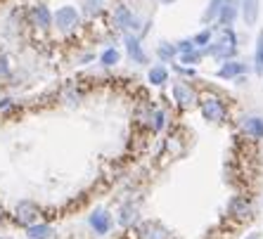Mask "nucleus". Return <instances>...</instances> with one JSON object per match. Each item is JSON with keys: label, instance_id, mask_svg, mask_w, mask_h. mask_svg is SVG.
I'll return each instance as SVG.
<instances>
[{"label": "nucleus", "instance_id": "nucleus-16", "mask_svg": "<svg viewBox=\"0 0 263 239\" xmlns=\"http://www.w3.org/2000/svg\"><path fill=\"white\" fill-rule=\"evenodd\" d=\"M239 128L249 140H263V116H245L239 121Z\"/></svg>", "mask_w": 263, "mask_h": 239}, {"label": "nucleus", "instance_id": "nucleus-8", "mask_svg": "<svg viewBox=\"0 0 263 239\" xmlns=\"http://www.w3.org/2000/svg\"><path fill=\"white\" fill-rule=\"evenodd\" d=\"M135 239H171V230L159 221H142L135 225Z\"/></svg>", "mask_w": 263, "mask_h": 239}, {"label": "nucleus", "instance_id": "nucleus-10", "mask_svg": "<svg viewBox=\"0 0 263 239\" xmlns=\"http://www.w3.org/2000/svg\"><path fill=\"white\" fill-rule=\"evenodd\" d=\"M117 223L121 227H126V230L138 225L140 223V206H138V202H133V199L123 202L117 211Z\"/></svg>", "mask_w": 263, "mask_h": 239}, {"label": "nucleus", "instance_id": "nucleus-19", "mask_svg": "<svg viewBox=\"0 0 263 239\" xmlns=\"http://www.w3.org/2000/svg\"><path fill=\"white\" fill-rule=\"evenodd\" d=\"M62 102L64 105H81L83 102V88L79 86V83H67V86L62 88Z\"/></svg>", "mask_w": 263, "mask_h": 239}, {"label": "nucleus", "instance_id": "nucleus-1", "mask_svg": "<svg viewBox=\"0 0 263 239\" xmlns=\"http://www.w3.org/2000/svg\"><path fill=\"white\" fill-rule=\"evenodd\" d=\"M109 29L121 33V36L123 33H133L138 38H145L149 33V22H142L128 5L119 3L109 10Z\"/></svg>", "mask_w": 263, "mask_h": 239}, {"label": "nucleus", "instance_id": "nucleus-3", "mask_svg": "<svg viewBox=\"0 0 263 239\" xmlns=\"http://www.w3.org/2000/svg\"><path fill=\"white\" fill-rule=\"evenodd\" d=\"M83 26V17H81L76 5H62L52 12V29L62 36H71Z\"/></svg>", "mask_w": 263, "mask_h": 239}, {"label": "nucleus", "instance_id": "nucleus-23", "mask_svg": "<svg viewBox=\"0 0 263 239\" xmlns=\"http://www.w3.org/2000/svg\"><path fill=\"white\" fill-rule=\"evenodd\" d=\"M154 107L157 105H152V102H140V105L135 107V121H138V126L149 130V121H152Z\"/></svg>", "mask_w": 263, "mask_h": 239}, {"label": "nucleus", "instance_id": "nucleus-34", "mask_svg": "<svg viewBox=\"0 0 263 239\" xmlns=\"http://www.w3.org/2000/svg\"><path fill=\"white\" fill-rule=\"evenodd\" d=\"M5 221H7V211H5V206L0 204V225H3Z\"/></svg>", "mask_w": 263, "mask_h": 239}, {"label": "nucleus", "instance_id": "nucleus-25", "mask_svg": "<svg viewBox=\"0 0 263 239\" xmlns=\"http://www.w3.org/2000/svg\"><path fill=\"white\" fill-rule=\"evenodd\" d=\"M226 3H230V0H209L206 10H204L202 14V22L204 24H211V22H216V17H218V12L226 7Z\"/></svg>", "mask_w": 263, "mask_h": 239}, {"label": "nucleus", "instance_id": "nucleus-29", "mask_svg": "<svg viewBox=\"0 0 263 239\" xmlns=\"http://www.w3.org/2000/svg\"><path fill=\"white\" fill-rule=\"evenodd\" d=\"M17 109H19V102L14 97H7V95L0 97V116H12Z\"/></svg>", "mask_w": 263, "mask_h": 239}, {"label": "nucleus", "instance_id": "nucleus-17", "mask_svg": "<svg viewBox=\"0 0 263 239\" xmlns=\"http://www.w3.org/2000/svg\"><path fill=\"white\" fill-rule=\"evenodd\" d=\"M237 17H239V0H230L218 12V17H216V26H220V29L233 26L235 22H237Z\"/></svg>", "mask_w": 263, "mask_h": 239}, {"label": "nucleus", "instance_id": "nucleus-27", "mask_svg": "<svg viewBox=\"0 0 263 239\" xmlns=\"http://www.w3.org/2000/svg\"><path fill=\"white\" fill-rule=\"evenodd\" d=\"M254 71L256 76H263V31L256 36V50H254Z\"/></svg>", "mask_w": 263, "mask_h": 239}, {"label": "nucleus", "instance_id": "nucleus-31", "mask_svg": "<svg viewBox=\"0 0 263 239\" xmlns=\"http://www.w3.org/2000/svg\"><path fill=\"white\" fill-rule=\"evenodd\" d=\"M176 50H178V55H183V52H190V50H199L195 43H192V38H180L176 43Z\"/></svg>", "mask_w": 263, "mask_h": 239}, {"label": "nucleus", "instance_id": "nucleus-24", "mask_svg": "<svg viewBox=\"0 0 263 239\" xmlns=\"http://www.w3.org/2000/svg\"><path fill=\"white\" fill-rule=\"evenodd\" d=\"M55 234V230H52V225L50 223H36V225H31V227H26V237L29 239H50Z\"/></svg>", "mask_w": 263, "mask_h": 239}, {"label": "nucleus", "instance_id": "nucleus-28", "mask_svg": "<svg viewBox=\"0 0 263 239\" xmlns=\"http://www.w3.org/2000/svg\"><path fill=\"white\" fill-rule=\"evenodd\" d=\"M214 36H216L214 29H209V26H204L202 31H197L195 36H192V43H195L199 50H204L209 43H211V41H214Z\"/></svg>", "mask_w": 263, "mask_h": 239}, {"label": "nucleus", "instance_id": "nucleus-33", "mask_svg": "<svg viewBox=\"0 0 263 239\" xmlns=\"http://www.w3.org/2000/svg\"><path fill=\"white\" fill-rule=\"evenodd\" d=\"M95 59V52H83V55L76 57V64H90Z\"/></svg>", "mask_w": 263, "mask_h": 239}, {"label": "nucleus", "instance_id": "nucleus-18", "mask_svg": "<svg viewBox=\"0 0 263 239\" xmlns=\"http://www.w3.org/2000/svg\"><path fill=\"white\" fill-rule=\"evenodd\" d=\"M171 78V71L166 64H152V67L147 69V83L154 88H164Z\"/></svg>", "mask_w": 263, "mask_h": 239}, {"label": "nucleus", "instance_id": "nucleus-21", "mask_svg": "<svg viewBox=\"0 0 263 239\" xmlns=\"http://www.w3.org/2000/svg\"><path fill=\"white\" fill-rule=\"evenodd\" d=\"M100 67H104V69H114L121 62V50L117 48V45H109V48H104L102 52H100Z\"/></svg>", "mask_w": 263, "mask_h": 239}, {"label": "nucleus", "instance_id": "nucleus-4", "mask_svg": "<svg viewBox=\"0 0 263 239\" xmlns=\"http://www.w3.org/2000/svg\"><path fill=\"white\" fill-rule=\"evenodd\" d=\"M197 107H199V114H202L204 121L216 123V126L226 123L228 116H230V107L218 95H204V97H199V105Z\"/></svg>", "mask_w": 263, "mask_h": 239}, {"label": "nucleus", "instance_id": "nucleus-20", "mask_svg": "<svg viewBox=\"0 0 263 239\" xmlns=\"http://www.w3.org/2000/svg\"><path fill=\"white\" fill-rule=\"evenodd\" d=\"M166 128H168V111H166L164 107H154L152 121H149V130H152L154 135H159V133H164Z\"/></svg>", "mask_w": 263, "mask_h": 239}, {"label": "nucleus", "instance_id": "nucleus-32", "mask_svg": "<svg viewBox=\"0 0 263 239\" xmlns=\"http://www.w3.org/2000/svg\"><path fill=\"white\" fill-rule=\"evenodd\" d=\"M173 71H176L178 76H183V78H195L197 71L192 67H183V64H173Z\"/></svg>", "mask_w": 263, "mask_h": 239}, {"label": "nucleus", "instance_id": "nucleus-9", "mask_svg": "<svg viewBox=\"0 0 263 239\" xmlns=\"http://www.w3.org/2000/svg\"><path fill=\"white\" fill-rule=\"evenodd\" d=\"M123 50L133 59V64H149V55L145 52L142 38L133 36V33H123Z\"/></svg>", "mask_w": 263, "mask_h": 239}, {"label": "nucleus", "instance_id": "nucleus-30", "mask_svg": "<svg viewBox=\"0 0 263 239\" xmlns=\"http://www.w3.org/2000/svg\"><path fill=\"white\" fill-rule=\"evenodd\" d=\"M12 76V59L7 52H0V81H7Z\"/></svg>", "mask_w": 263, "mask_h": 239}, {"label": "nucleus", "instance_id": "nucleus-36", "mask_svg": "<svg viewBox=\"0 0 263 239\" xmlns=\"http://www.w3.org/2000/svg\"><path fill=\"white\" fill-rule=\"evenodd\" d=\"M164 5H173V3H178V0H161Z\"/></svg>", "mask_w": 263, "mask_h": 239}, {"label": "nucleus", "instance_id": "nucleus-26", "mask_svg": "<svg viewBox=\"0 0 263 239\" xmlns=\"http://www.w3.org/2000/svg\"><path fill=\"white\" fill-rule=\"evenodd\" d=\"M204 59V52L202 50H190V52H183V55H178V64H183V67H199Z\"/></svg>", "mask_w": 263, "mask_h": 239}, {"label": "nucleus", "instance_id": "nucleus-2", "mask_svg": "<svg viewBox=\"0 0 263 239\" xmlns=\"http://www.w3.org/2000/svg\"><path fill=\"white\" fill-rule=\"evenodd\" d=\"M237 50H239L237 33L233 31V26H226V29H220L218 33H216L214 41H211L202 52L209 57H214L216 62H228V59H235Z\"/></svg>", "mask_w": 263, "mask_h": 239}, {"label": "nucleus", "instance_id": "nucleus-11", "mask_svg": "<svg viewBox=\"0 0 263 239\" xmlns=\"http://www.w3.org/2000/svg\"><path fill=\"white\" fill-rule=\"evenodd\" d=\"M251 213H254V204L249 196L237 194L228 202V215L235 221H247V218H251Z\"/></svg>", "mask_w": 263, "mask_h": 239}, {"label": "nucleus", "instance_id": "nucleus-22", "mask_svg": "<svg viewBox=\"0 0 263 239\" xmlns=\"http://www.w3.org/2000/svg\"><path fill=\"white\" fill-rule=\"evenodd\" d=\"M157 57H159L161 64H173L178 59V50H176V43H168V41H161L157 45Z\"/></svg>", "mask_w": 263, "mask_h": 239}, {"label": "nucleus", "instance_id": "nucleus-5", "mask_svg": "<svg viewBox=\"0 0 263 239\" xmlns=\"http://www.w3.org/2000/svg\"><path fill=\"white\" fill-rule=\"evenodd\" d=\"M171 97L180 111H190L199 105V92H197V88L192 86L190 81H183V78L176 81L171 86Z\"/></svg>", "mask_w": 263, "mask_h": 239}, {"label": "nucleus", "instance_id": "nucleus-12", "mask_svg": "<svg viewBox=\"0 0 263 239\" xmlns=\"http://www.w3.org/2000/svg\"><path fill=\"white\" fill-rule=\"evenodd\" d=\"M88 225H90V230L95 234H109L111 227H114V218H111V213L107 209H95L90 215H88Z\"/></svg>", "mask_w": 263, "mask_h": 239}, {"label": "nucleus", "instance_id": "nucleus-35", "mask_svg": "<svg viewBox=\"0 0 263 239\" xmlns=\"http://www.w3.org/2000/svg\"><path fill=\"white\" fill-rule=\"evenodd\" d=\"M247 239H261V234H258V232H254V234H249V237H247Z\"/></svg>", "mask_w": 263, "mask_h": 239}, {"label": "nucleus", "instance_id": "nucleus-6", "mask_svg": "<svg viewBox=\"0 0 263 239\" xmlns=\"http://www.w3.org/2000/svg\"><path fill=\"white\" fill-rule=\"evenodd\" d=\"M24 17H26V24H29L31 29L41 31V33L52 29V10L45 5L43 0L31 3V5L24 10Z\"/></svg>", "mask_w": 263, "mask_h": 239}, {"label": "nucleus", "instance_id": "nucleus-13", "mask_svg": "<svg viewBox=\"0 0 263 239\" xmlns=\"http://www.w3.org/2000/svg\"><path fill=\"white\" fill-rule=\"evenodd\" d=\"M247 71H249V67H247L245 62L228 59V62H220V67H218V71H216V76H218L220 81H237L239 76H247Z\"/></svg>", "mask_w": 263, "mask_h": 239}, {"label": "nucleus", "instance_id": "nucleus-7", "mask_svg": "<svg viewBox=\"0 0 263 239\" xmlns=\"http://www.w3.org/2000/svg\"><path fill=\"white\" fill-rule=\"evenodd\" d=\"M10 215H12V221L17 223V225L31 227V225H36V223H41L43 209H41L36 202H31V199H22V202L14 204V209Z\"/></svg>", "mask_w": 263, "mask_h": 239}, {"label": "nucleus", "instance_id": "nucleus-15", "mask_svg": "<svg viewBox=\"0 0 263 239\" xmlns=\"http://www.w3.org/2000/svg\"><path fill=\"white\" fill-rule=\"evenodd\" d=\"M239 17L247 26H254L261 17V0H239Z\"/></svg>", "mask_w": 263, "mask_h": 239}, {"label": "nucleus", "instance_id": "nucleus-14", "mask_svg": "<svg viewBox=\"0 0 263 239\" xmlns=\"http://www.w3.org/2000/svg\"><path fill=\"white\" fill-rule=\"evenodd\" d=\"M79 12H81L83 19L95 22V19H100V17L107 14V0H81Z\"/></svg>", "mask_w": 263, "mask_h": 239}]
</instances>
